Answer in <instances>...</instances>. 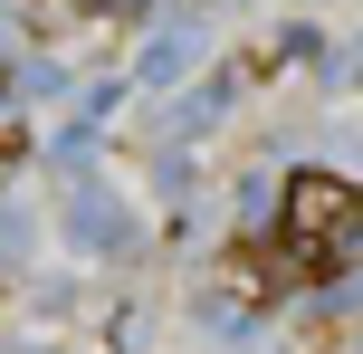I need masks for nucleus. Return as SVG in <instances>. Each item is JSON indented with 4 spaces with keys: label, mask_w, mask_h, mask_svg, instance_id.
<instances>
[{
    "label": "nucleus",
    "mask_w": 363,
    "mask_h": 354,
    "mask_svg": "<svg viewBox=\"0 0 363 354\" xmlns=\"http://www.w3.org/2000/svg\"><path fill=\"white\" fill-rule=\"evenodd\" d=\"M354 221H363V201H354V182H335V172H296L287 192H277V240L296 249V259H345V240H354Z\"/></svg>",
    "instance_id": "1"
}]
</instances>
